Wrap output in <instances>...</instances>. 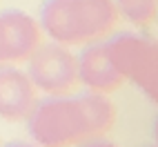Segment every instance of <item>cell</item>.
Here are the masks:
<instances>
[{"label": "cell", "instance_id": "obj_3", "mask_svg": "<svg viewBox=\"0 0 158 147\" xmlns=\"http://www.w3.org/2000/svg\"><path fill=\"white\" fill-rule=\"evenodd\" d=\"M105 49L120 76L154 103L158 98V47L154 40L138 34H118L105 40Z\"/></svg>", "mask_w": 158, "mask_h": 147}, {"label": "cell", "instance_id": "obj_10", "mask_svg": "<svg viewBox=\"0 0 158 147\" xmlns=\"http://www.w3.org/2000/svg\"><path fill=\"white\" fill-rule=\"evenodd\" d=\"M2 147H38V145H31V143H23V141H14V143H7Z\"/></svg>", "mask_w": 158, "mask_h": 147}, {"label": "cell", "instance_id": "obj_6", "mask_svg": "<svg viewBox=\"0 0 158 147\" xmlns=\"http://www.w3.org/2000/svg\"><path fill=\"white\" fill-rule=\"evenodd\" d=\"M38 103V89L29 74L14 65L0 67V118L9 123L27 120Z\"/></svg>", "mask_w": 158, "mask_h": 147}, {"label": "cell", "instance_id": "obj_8", "mask_svg": "<svg viewBox=\"0 0 158 147\" xmlns=\"http://www.w3.org/2000/svg\"><path fill=\"white\" fill-rule=\"evenodd\" d=\"M116 11L136 27H147L154 23L158 11V0H114Z\"/></svg>", "mask_w": 158, "mask_h": 147}, {"label": "cell", "instance_id": "obj_5", "mask_svg": "<svg viewBox=\"0 0 158 147\" xmlns=\"http://www.w3.org/2000/svg\"><path fill=\"white\" fill-rule=\"evenodd\" d=\"M40 43L43 29L36 18L18 9H7L0 14V67L27 62Z\"/></svg>", "mask_w": 158, "mask_h": 147}, {"label": "cell", "instance_id": "obj_2", "mask_svg": "<svg viewBox=\"0 0 158 147\" xmlns=\"http://www.w3.org/2000/svg\"><path fill=\"white\" fill-rule=\"evenodd\" d=\"M40 29L65 47H85L105 40L118 25L114 0H45Z\"/></svg>", "mask_w": 158, "mask_h": 147}, {"label": "cell", "instance_id": "obj_7", "mask_svg": "<svg viewBox=\"0 0 158 147\" xmlns=\"http://www.w3.org/2000/svg\"><path fill=\"white\" fill-rule=\"evenodd\" d=\"M78 78L80 85H85L87 89L107 94V96L125 82V78L118 74V69L107 56L105 40L85 45L82 54L78 56Z\"/></svg>", "mask_w": 158, "mask_h": 147}, {"label": "cell", "instance_id": "obj_4", "mask_svg": "<svg viewBox=\"0 0 158 147\" xmlns=\"http://www.w3.org/2000/svg\"><path fill=\"white\" fill-rule=\"evenodd\" d=\"M27 74L38 91L47 96H67L80 85L78 56L60 43H40L27 58Z\"/></svg>", "mask_w": 158, "mask_h": 147}, {"label": "cell", "instance_id": "obj_9", "mask_svg": "<svg viewBox=\"0 0 158 147\" xmlns=\"http://www.w3.org/2000/svg\"><path fill=\"white\" fill-rule=\"evenodd\" d=\"M78 147H116V145H114V143H109V141H102V138H91V141L80 143Z\"/></svg>", "mask_w": 158, "mask_h": 147}, {"label": "cell", "instance_id": "obj_1", "mask_svg": "<svg viewBox=\"0 0 158 147\" xmlns=\"http://www.w3.org/2000/svg\"><path fill=\"white\" fill-rule=\"evenodd\" d=\"M116 123V107L107 94H67L47 96L34 105L27 127L38 147H78L102 138Z\"/></svg>", "mask_w": 158, "mask_h": 147}]
</instances>
